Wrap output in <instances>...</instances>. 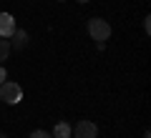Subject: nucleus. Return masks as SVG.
Returning <instances> with one entry per match:
<instances>
[{
	"label": "nucleus",
	"instance_id": "f257e3e1",
	"mask_svg": "<svg viewBox=\"0 0 151 138\" xmlns=\"http://www.w3.org/2000/svg\"><path fill=\"white\" fill-rule=\"evenodd\" d=\"M0 101L3 103H10V106H18L23 101V88L13 80H3L0 83Z\"/></svg>",
	"mask_w": 151,
	"mask_h": 138
},
{
	"label": "nucleus",
	"instance_id": "f03ea898",
	"mask_svg": "<svg viewBox=\"0 0 151 138\" xmlns=\"http://www.w3.org/2000/svg\"><path fill=\"white\" fill-rule=\"evenodd\" d=\"M88 35L93 40H108L111 38V25H108L103 18H91L88 20Z\"/></svg>",
	"mask_w": 151,
	"mask_h": 138
},
{
	"label": "nucleus",
	"instance_id": "7ed1b4c3",
	"mask_svg": "<svg viewBox=\"0 0 151 138\" xmlns=\"http://www.w3.org/2000/svg\"><path fill=\"white\" fill-rule=\"evenodd\" d=\"M70 136H76V138H96L98 128H96L93 121H78L76 126H70Z\"/></svg>",
	"mask_w": 151,
	"mask_h": 138
},
{
	"label": "nucleus",
	"instance_id": "20e7f679",
	"mask_svg": "<svg viewBox=\"0 0 151 138\" xmlns=\"http://www.w3.org/2000/svg\"><path fill=\"white\" fill-rule=\"evenodd\" d=\"M15 30V18L10 13H0V38H10Z\"/></svg>",
	"mask_w": 151,
	"mask_h": 138
},
{
	"label": "nucleus",
	"instance_id": "39448f33",
	"mask_svg": "<svg viewBox=\"0 0 151 138\" xmlns=\"http://www.w3.org/2000/svg\"><path fill=\"white\" fill-rule=\"evenodd\" d=\"M8 40H10V45H15V50H20V48H25V45H28V33L23 30V28H15L13 35L8 38Z\"/></svg>",
	"mask_w": 151,
	"mask_h": 138
},
{
	"label": "nucleus",
	"instance_id": "423d86ee",
	"mask_svg": "<svg viewBox=\"0 0 151 138\" xmlns=\"http://www.w3.org/2000/svg\"><path fill=\"white\" fill-rule=\"evenodd\" d=\"M53 138H70V123H65V121H60L58 126H55V131L50 133Z\"/></svg>",
	"mask_w": 151,
	"mask_h": 138
},
{
	"label": "nucleus",
	"instance_id": "0eeeda50",
	"mask_svg": "<svg viewBox=\"0 0 151 138\" xmlns=\"http://www.w3.org/2000/svg\"><path fill=\"white\" fill-rule=\"evenodd\" d=\"M8 55H10V40L8 38H0V63L8 60Z\"/></svg>",
	"mask_w": 151,
	"mask_h": 138
},
{
	"label": "nucleus",
	"instance_id": "6e6552de",
	"mask_svg": "<svg viewBox=\"0 0 151 138\" xmlns=\"http://www.w3.org/2000/svg\"><path fill=\"white\" fill-rule=\"evenodd\" d=\"M30 138H53V136H50L48 131H33V133H30Z\"/></svg>",
	"mask_w": 151,
	"mask_h": 138
},
{
	"label": "nucleus",
	"instance_id": "1a4fd4ad",
	"mask_svg": "<svg viewBox=\"0 0 151 138\" xmlns=\"http://www.w3.org/2000/svg\"><path fill=\"white\" fill-rule=\"evenodd\" d=\"M8 78V73H5V68H3V65H0V83H3V80Z\"/></svg>",
	"mask_w": 151,
	"mask_h": 138
},
{
	"label": "nucleus",
	"instance_id": "9d476101",
	"mask_svg": "<svg viewBox=\"0 0 151 138\" xmlns=\"http://www.w3.org/2000/svg\"><path fill=\"white\" fill-rule=\"evenodd\" d=\"M0 138H8V136H5V133H0Z\"/></svg>",
	"mask_w": 151,
	"mask_h": 138
},
{
	"label": "nucleus",
	"instance_id": "9b49d317",
	"mask_svg": "<svg viewBox=\"0 0 151 138\" xmlns=\"http://www.w3.org/2000/svg\"><path fill=\"white\" fill-rule=\"evenodd\" d=\"M78 3H88V0H78Z\"/></svg>",
	"mask_w": 151,
	"mask_h": 138
},
{
	"label": "nucleus",
	"instance_id": "f8f14e48",
	"mask_svg": "<svg viewBox=\"0 0 151 138\" xmlns=\"http://www.w3.org/2000/svg\"><path fill=\"white\" fill-rule=\"evenodd\" d=\"M58 3H63V0H58Z\"/></svg>",
	"mask_w": 151,
	"mask_h": 138
},
{
	"label": "nucleus",
	"instance_id": "ddd939ff",
	"mask_svg": "<svg viewBox=\"0 0 151 138\" xmlns=\"http://www.w3.org/2000/svg\"><path fill=\"white\" fill-rule=\"evenodd\" d=\"M0 103H3V101H0Z\"/></svg>",
	"mask_w": 151,
	"mask_h": 138
}]
</instances>
